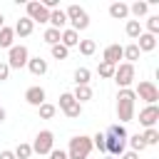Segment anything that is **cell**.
<instances>
[{"label":"cell","mask_w":159,"mask_h":159,"mask_svg":"<svg viewBox=\"0 0 159 159\" xmlns=\"http://www.w3.org/2000/svg\"><path fill=\"white\" fill-rule=\"evenodd\" d=\"M114 70H117V65H109V62H99V67H97L99 77H104V80L114 77Z\"/></svg>","instance_id":"cell-28"},{"label":"cell","mask_w":159,"mask_h":159,"mask_svg":"<svg viewBox=\"0 0 159 159\" xmlns=\"http://www.w3.org/2000/svg\"><path fill=\"white\" fill-rule=\"evenodd\" d=\"M32 27H35V22H32L30 17H20V20L15 22L12 32H15V35H20V37H27V35H32Z\"/></svg>","instance_id":"cell-13"},{"label":"cell","mask_w":159,"mask_h":159,"mask_svg":"<svg viewBox=\"0 0 159 159\" xmlns=\"http://www.w3.org/2000/svg\"><path fill=\"white\" fill-rule=\"evenodd\" d=\"M127 15H129V5H124V2H112V5H109V17L124 20Z\"/></svg>","instance_id":"cell-19"},{"label":"cell","mask_w":159,"mask_h":159,"mask_svg":"<svg viewBox=\"0 0 159 159\" xmlns=\"http://www.w3.org/2000/svg\"><path fill=\"white\" fill-rule=\"evenodd\" d=\"M137 40H139V42H137L139 52H152V50L157 47V37H154V35H149V32H142Z\"/></svg>","instance_id":"cell-17"},{"label":"cell","mask_w":159,"mask_h":159,"mask_svg":"<svg viewBox=\"0 0 159 159\" xmlns=\"http://www.w3.org/2000/svg\"><path fill=\"white\" fill-rule=\"evenodd\" d=\"M5 27V17H2V12H0V30Z\"/></svg>","instance_id":"cell-41"},{"label":"cell","mask_w":159,"mask_h":159,"mask_svg":"<svg viewBox=\"0 0 159 159\" xmlns=\"http://www.w3.org/2000/svg\"><path fill=\"white\" fill-rule=\"evenodd\" d=\"M122 60V45H109L102 55V62H109V65H117Z\"/></svg>","instance_id":"cell-18"},{"label":"cell","mask_w":159,"mask_h":159,"mask_svg":"<svg viewBox=\"0 0 159 159\" xmlns=\"http://www.w3.org/2000/svg\"><path fill=\"white\" fill-rule=\"evenodd\" d=\"M147 10H149V2H139V0H137V2H132V5H129V12H132L134 17H142Z\"/></svg>","instance_id":"cell-30"},{"label":"cell","mask_w":159,"mask_h":159,"mask_svg":"<svg viewBox=\"0 0 159 159\" xmlns=\"http://www.w3.org/2000/svg\"><path fill=\"white\" fill-rule=\"evenodd\" d=\"M27 70H30L35 77H42V75L47 72V60H42V57H30V60H27Z\"/></svg>","instance_id":"cell-14"},{"label":"cell","mask_w":159,"mask_h":159,"mask_svg":"<svg viewBox=\"0 0 159 159\" xmlns=\"http://www.w3.org/2000/svg\"><path fill=\"white\" fill-rule=\"evenodd\" d=\"M92 152V137L87 134H77L70 139V149H67V159H87Z\"/></svg>","instance_id":"cell-3"},{"label":"cell","mask_w":159,"mask_h":159,"mask_svg":"<svg viewBox=\"0 0 159 159\" xmlns=\"http://www.w3.org/2000/svg\"><path fill=\"white\" fill-rule=\"evenodd\" d=\"M37 109H40V117H42V119H52V117L57 114V107H55V104H50V102L40 104Z\"/></svg>","instance_id":"cell-29"},{"label":"cell","mask_w":159,"mask_h":159,"mask_svg":"<svg viewBox=\"0 0 159 159\" xmlns=\"http://www.w3.org/2000/svg\"><path fill=\"white\" fill-rule=\"evenodd\" d=\"M104 159H114V157H104Z\"/></svg>","instance_id":"cell-42"},{"label":"cell","mask_w":159,"mask_h":159,"mask_svg":"<svg viewBox=\"0 0 159 159\" xmlns=\"http://www.w3.org/2000/svg\"><path fill=\"white\" fill-rule=\"evenodd\" d=\"M60 109L70 117V119H77L80 114H82V104L72 97V92H65V94H60Z\"/></svg>","instance_id":"cell-8"},{"label":"cell","mask_w":159,"mask_h":159,"mask_svg":"<svg viewBox=\"0 0 159 159\" xmlns=\"http://www.w3.org/2000/svg\"><path fill=\"white\" fill-rule=\"evenodd\" d=\"M124 30H127V35H129L132 40H137V37L142 35V25H139V20H129Z\"/></svg>","instance_id":"cell-25"},{"label":"cell","mask_w":159,"mask_h":159,"mask_svg":"<svg viewBox=\"0 0 159 159\" xmlns=\"http://www.w3.org/2000/svg\"><path fill=\"white\" fill-rule=\"evenodd\" d=\"M30 147H32V152H37L40 157H42V154H50V152L55 149V134H52L50 129H42V132H37V137H35V142H32Z\"/></svg>","instance_id":"cell-6"},{"label":"cell","mask_w":159,"mask_h":159,"mask_svg":"<svg viewBox=\"0 0 159 159\" xmlns=\"http://www.w3.org/2000/svg\"><path fill=\"white\" fill-rule=\"evenodd\" d=\"M119 159H139V154H137V152H124Z\"/></svg>","instance_id":"cell-38"},{"label":"cell","mask_w":159,"mask_h":159,"mask_svg":"<svg viewBox=\"0 0 159 159\" xmlns=\"http://www.w3.org/2000/svg\"><path fill=\"white\" fill-rule=\"evenodd\" d=\"M27 60H30V52L25 45H12L7 50V67L10 70H20V67H27Z\"/></svg>","instance_id":"cell-5"},{"label":"cell","mask_w":159,"mask_h":159,"mask_svg":"<svg viewBox=\"0 0 159 159\" xmlns=\"http://www.w3.org/2000/svg\"><path fill=\"white\" fill-rule=\"evenodd\" d=\"M12 154H15V159H30V154H32V147H30V144H17Z\"/></svg>","instance_id":"cell-31"},{"label":"cell","mask_w":159,"mask_h":159,"mask_svg":"<svg viewBox=\"0 0 159 159\" xmlns=\"http://www.w3.org/2000/svg\"><path fill=\"white\" fill-rule=\"evenodd\" d=\"M60 45H65L67 50L75 47V45H80V32H75L72 27H70V30H62V32H60Z\"/></svg>","instance_id":"cell-16"},{"label":"cell","mask_w":159,"mask_h":159,"mask_svg":"<svg viewBox=\"0 0 159 159\" xmlns=\"http://www.w3.org/2000/svg\"><path fill=\"white\" fill-rule=\"evenodd\" d=\"M67 55H70V50H67L65 45H60V42L52 45V57H55V60H67Z\"/></svg>","instance_id":"cell-33"},{"label":"cell","mask_w":159,"mask_h":159,"mask_svg":"<svg viewBox=\"0 0 159 159\" xmlns=\"http://www.w3.org/2000/svg\"><path fill=\"white\" fill-rule=\"evenodd\" d=\"M139 47H137V42H132V45H127V47H122V57L129 62V65H134L137 60H139Z\"/></svg>","instance_id":"cell-20"},{"label":"cell","mask_w":159,"mask_h":159,"mask_svg":"<svg viewBox=\"0 0 159 159\" xmlns=\"http://www.w3.org/2000/svg\"><path fill=\"white\" fill-rule=\"evenodd\" d=\"M89 77H92V72H89L87 67H77V70H75V82H77V87H80V84H89Z\"/></svg>","instance_id":"cell-23"},{"label":"cell","mask_w":159,"mask_h":159,"mask_svg":"<svg viewBox=\"0 0 159 159\" xmlns=\"http://www.w3.org/2000/svg\"><path fill=\"white\" fill-rule=\"evenodd\" d=\"M0 122H5V109L0 107Z\"/></svg>","instance_id":"cell-40"},{"label":"cell","mask_w":159,"mask_h":159,"mask_svg":"<svg viewBox=\"0 0 159 159\" xmlns=\"http://www.w3.org/2000/svg\"><path fill=\"white\" fill-rule=\"evenodd\" d=\"M104 147H107L109 157H122L124 147H127V129L122 124H112L104 134Z\"/></svg>","instance_id":"cell-1"},{"label":"cell","mask_w":159,"mask_h":159,"mask_svg":"<svg viewBox=\"0 0 159 159\" xmlns=\"http://www.w3.org/2000/svg\"><path fill=\"white\" fill-rule=\"evenodd\" d=\"M134 102H137V97H134L132 89H119V94H117V117H119L122 124L134 119Z\"/></svg>","instance_id":"cell-2"},{"label":"cell","mask_w":159,"mask_h":159,"mask_svg":"<svg viewBox=\"0 0 159 159\" xmlns=\"http://www.w3.org/2000/svg\"><path fill=\"white\" fill-rule=\"evenodd\" d=\"M72 97H75L80 104H82V102H89V99H92V87H89V84H80V87L72 92Z\"/></svg>","instance_id":"cell-21"},{"label":"cell","mask_w":159,"mask_h":159,"mask_svg":"<svg viewBox=\"0 0 159 159\" xmlns=\"http://www.w3.org/2000/svg\"><path fill=\"white\" fill-rule=\"evenodd\" d=\"M12 40H15V32H12V27H2L0 30V47H12Z\"/></svg>","instance_id":"cell-22"},{"label":"cell","mask_w":159,"mask_h":159,"mask_svg":"<svg viewBox=\"0 0 159 159\" xmlns=\"http://www.w3.org/2000/svg\"><path fill=\"white\" fill-rule=\"evenodd\" d=\"M0 159H15V154L10 149H5V152H0Z\"/></svg>","instance_id":"cell-39"},{"label":"cell","mask_w":159,"mask_h":159,"mask_svg":"<svg viewBox=\"0 0 159 159\" xmlns=\"http://www.w3.org/2000/svg\"><path fill=\"white\" fill-rule=\"evenodd\" d=\"M114 82H117L122 89H129V84L134 82V65H129V62L117 65V70H114Z\"/></svg>","instance_id":"cell-9"},{"label":"cell","mask_w":159,"mask_h":159,"mask_svg":"<svg viewBox=\"0 0 159 159\" xmlns=\"http://www.w3.org/2000/svg\"><path fill=\"white\" fill-rule=\"evenodd\" d=\"M50 159H67V152H62V149H52V152H50Z\"/></svg>","instance_id":"cell-37"},{"label":"cell","mask_w":159,"mask_h":159,"mask_svg":"<svg viewBox=\"0 0 159 159\" xmlns=\"http://www.w3.org/2000/svg\"><path fill=\"white\" fill-rule=\"evenodd\" d=\"M157 119H159V107H157V104H147V107L139 112V124L147 127V129H152V127L157 124Z\"/></svg>","instance_id":"cell-11"},{"label":"cell","mask_w":159,"mask_h":159,"mask_svg":"<svg viewBox=\"0 0 159 159\" xmlns=\"http://www.w3.org/2000/svg\"><path fill=\"white\" fill-rule=\"evenodd\" d=\"M42 40H45L50 47H52V45H57V42H60V30H55V27H47V30H45V35H42Z\"/></svg>","instance_id":"cell-26"},{"label":"cell","mask_w":159,"mask_h":159,"mask_svg":"<svg viewBox=\"0 0 159 159\" xmlns=\"http://www.w3.org/2000/svg\"><path fill=\"white\" fill-rule=\"evenodd\" d=\"M129 139V147H132V152H144L147 149V144H144V139H142V134H132V137H127Z\"/></svg>","instance_id":"cell-24"},{"label":"cell","mask_w":159,"mask_h":159,"mask_svg":"<svg viewBox=\"0 0 159 159\" xmlns=\"http://www.w3.org/2000/svg\"><path fill=\"white\" fill-rule=\"evenodd\" d=\"M25 10H27L25 17H30L32 22H47V20H50V10H45L42 2H37V0H30V2L25 5Z\"/></svg>","instance_id":"cell-10"},{"label":"cell","mask_w":159,"mask_h":159,"mask_svg":"<svg viewBox=\"0 0 159 159\" xmlns=\"http://www.w3.org/2000/svg\"><path fill=\"white\" fill-rule=\"evenodd\" d=\"M10 77V67H7V62H0V82H5Z\"/></svg>","instance_id":"cell-36"},{"label":"cell","mask_w":159,"mask_h":159,"mask_svg":"<svg viewBox=\"0 0 159 159\" xmlns=\"http://www.w3.org/2000/svg\"><path fill=\"white\" fill-rule=\"evenodd\" d=\"M142 139H144V144L149 147V144H159V132L152 127V129H147L144 134H142Z\"/></svg>","instance_id":"cell-32"},{"label":"cell","mask_w":159,"mask_h":159,"mask_svg":"<svg viewBox=\"0 0 159 159\" xmlns=\"http://www.w3.org/2000/svg\"><path fill=\"white\" fill-rule=\"evenodd\" d=\"M134 97L144 99L147 104H157V99H159V89H157V84H154V82L144 80V82H139V84H137V89H134Z\"/></svg>","instance_id":"cell-7"},{"label":"cell","mask_w":159,"mask_h":159,"mask_svg":"<svg viewBox=\"0 0 159 159\" xmlns=\"http://www.w3.org/2000/svg\"><path fill=\"white\" fill-rule=\"evenodd\" d=\"M65 15H67V20L72 22V30H75V32L89 27V15H87L84 7H80V5H70V7L65 10Z\"/></svg>","instance_id":"cell-4"},{"label":"cell","mask_w":159,"mask_h":159,"mask_svg":"<svg viewBox=\"0 0 159 159\" xmlns=\"http://www.w3.org/2000/svg\"><path fill=\"white\" fill-rule=\"evenodd\" d=\"M25 102H27V104H32V107H40V104H45V89H42L40 84H35V87H27V89H25Z\"/></svg>","instance_id":"cell-12"},{"label":"cell","mask_w":159,"mask_h":159,"mask_svg":"<svg viewBox=\"0 0 159 159\" xmlns=\"http://www.w3.org/2000/svg\"><path fill=\"white\" fill-rule=\"evenodd\" d=\"M147 30H149V35H154V37H157V32H159V15L147 17Z\"/></svg>","instance_id":"cell-34"},{"label":"cell","mask_w":159,"mask_h":159,"mask_svg":"<svg viewBox=\"0 0 159 159\" xmlns=\"http://www.w3.org/2000/svg\"><path fill=\"white\" fill-rule=\"evenodd\" d=\"M94 50H97V42H94V40H80V52H82L84 57L94 55Z\"/></svg>","instance_id":"cell-27"},{"label":"cell","mask_w":159,"mask_h":159,"mask_svg":"<svg viewBox=\"0 0 159 159\" xmlns=\"http://www.w3.org/2000/svg\"><path fill=\"white\" fill-rule=\"evenodd\" d=\"M47 22H50L55 30L62 32V27L67 25V15H65V10H60V7H57V10H50V20H47Z\"/></svg>","instance_id":"cell-15"},{"label":"cell","mask_w":159,"mask_h":159,"mask_svg":"<svg viewBox=\"0 0 159 159\" xmlns=\"http://www.w3.org/2000/svg\"><path fill=\"white\" fill-rule=\"evenodd\" d=\"M92 147H97L99 152H107V147H104V134H94V137H92Z\"/></svg>","instance_id":"cell-35"}]
</instances>
